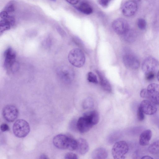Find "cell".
<instances>
[{
    "instance_id": "cell-1",
    "label": "cell",
    "mask_w": 159,
    "mask_h": 159,
    "mask_svg": "<svg viewBox=\"0 0 159 159\" xmlns=\"http://www.w3.org/2000/svg\"><path fill=\"white\" fill-rule=\"evenodd\" d=\"M68 60L70 63L77 67L83 66L85 62V55L83 51L78 48L71 50L68 55Z\"/></svg>"
},
{
    "instance_id": "cell-2",
    "label": "cell",
    "mask_w": 159,
    "mask_h": 159,
    "mask_svg": "<svg viewBox=\"0 0 159 159\" xmlns=\"http://www.w3.org/2000/svg\"><path fill=\"white\" fill-rule=\"evenodd\" d=\"M12 130L15 136L19 138H24L29 133L30 128L29 123L25 120L19 119L14 123Z\"/></svg>"
},
{
    "instance_id": "cell-3",
    "label": "cell",
    "mask_w": 159,
    "mask_h": 159,
    "mask_svg": "<svg viewBox=\"0 0 159 159\" xmlns=\"http://www.w3.org/2000/svg\"><path fill=\"white\" fill-rule=\"evenodd\" d=\"M129 150V146L126 142L124 141H117L112 148V154L114 159H124L125 155L127 153Z\"/></svg>"
},
{
    "instance_id": "cell-4",
    "label": "cell",
    "mask_w": 159,
    "mask_h": 159,
    "mask_svg": "<svg viewBox=\"0 0 159 159\" xmlns=\"http://www.w3.org/2000/svg\"><path fill=\"white\" fill-rule=\"evenodd\" d=\"M4 66L6 70L11 71L16 63V54L13 50L8 48L4 53Z\"/></svg>"
},
{
    "instance_id": "cell-5",
    "label": "cell",
    "mask_w": 159,
    "mask_h": 159,
    "mask_svg": "<svg viewBox=\"0 0 159 159\" xmlns=\"http://www.w3.org/2000/svg\"><path fill=\"white\" fill-rule=\"evenodd\" d=\"M2 114L4 118L7 121L12 122L17 118L18 111L17 107L12 105H8L2 110Z\"/></svg>"
},
{
    "instance_id": "cell-6",
    "label": "cell",
    "mask_w": 159,
    "mask_h": 159,
    "mask_svg": "<svg viewBox=\"0 0 159 159\" xmlns=\"http://www.w3.org/2000/svg\"><path fill=\"white\" fill-rule=\"evenodd\" d=\"M112 26L115 32L120 35H124L129 30L127 21L121 18L115 20L112 22Z\"/></svg>"
},
{
    "instance_id": "cell-7",
    "label": "cell",
    "mask_w": 159,
    "mask_h": 159,
    "mask_svg": "<svg viewBox=\"0 0 159 159\" xmlns=\"http://www.w3.org/2000/svg\"><path fill=\"white\" fill-rule=\"evenodd\" d=\"M158 65V61L155 58L150 57L144 60L142 64V68L145 74L149 72H155Z\"/></svg>"
},
{
    "instance_id": "cell-8",
    "label": "cell",
    "mask_w": 159,
    "mask_h": 159,
    "mask_svg": "<svg viewBox=\"0 0 159 159\" xmlns=\"http://www.w3.org/2000/svg\"><path fill=\"white\" fill-rule=\"evenodd\" d=\"M123 62L127 68L132 69H138L140 66V62L136 56L130 52L125 53L123 57Z\"/></svg>"
},
{
    "instance_id": "cell-9",
    "label": "cell",
    "mask_w": 159,
    "mask_h": 159,
    "mask_svg": "<svg viewBox=\"0 0 159 159\" xmlns=\"http://www.w3.org/2000/svg\"><path fill=\"white\" fill-rule=\"evenodd\" d=\"M70 137L64 134L57 135L53 138V144L54 146L58 149H67Z\"/></svg>"
},
{
    "instance_id": "cell-10",
    "label": "cell",
    "mask_w": 159,
    "mask_h": 159,
    "mask_svg": "<svg viewBox=\"0 0 159 159\" xmlns=\"http://www.w3.org/2000/svg\"><path fill=\"white\" fill-rule=\"evenodd\" d=\"M93 126L89 119L84 115L80 117L77 121V130L81 133L88 132Z\"/></svg>"
},
{
    "instance_id": "cell-11",
    "label": "cell",
    "mask_w": 159,
    "mask_h": 159,
    "mask_svg": "<svg viewBox=\"0 0 159 159\" xmlns=\"http://www.w3.org/2000/svg\"><path fill=\"white\" fill-rule=\"evenodd\" d=\"M147 90L149 99L156 105L159 104V84L152 83L149 84Z\"/></svg>"
},
{
    "instance_id": "cell-12",
    "label": "cell",
    "mask_w": 159,
    "mask_h": 159,
    "mask_svg": "<svg viewBox=\"0 0 159 159\" xmlns=\"http://www.w3.org/2000/svg\"><path fill=\"white\" fill-rule=\"evenodd\" d=\"M137 8V5L135 1L129 0L124 4L122 8V12L126 16H131L136 12Z\"/></svg>"
},
{
    "instance_id": "cell-13",
    "label": "cell",
    "mask_w": 159,
    "mask_h": 159,
    "mask_svg": "<svg viewBox=\"0 0 159 159\" xmlns=\"http://www.w3.org/2000/svg\"><path fill=\"white\" fill-rule=\"evenodd\" d=\"M139 106L144 113L148 115L154 114L157 111L156 104L150 100H144L141 103Z\"/></svg>"
},
{
    "instance_id": "cell-14",
    "label": "cell",
    "mask_w": 159,
    "mask_h": 159,
    "mask_svg": "<svg viewBox=\"0 0 159 159\" xmlns=\"http://www.w3.org/2000/svg\"><path fill=\"white\" fill-rule=\"evenodd\" d=\"M59 74L61 79L65 82L70 83L73 80L74 74L70 68L65 66L60 69Z\"/></svg>"
},
{
    "instance_id": "cell-15",
    "label": "cell",
    "mask_w": 159,
    "mask_h": 159,
    "mask_svg": "<svg viewBox=\"0 0 159 159\" xmlns=\"http://www.w3.org/2000/svg\"><path fill=\"white\" fill-rule=\"evenodd\" d=\"M15 23V19L11 16L9 15L6 17L0 18V33L9 29Z\"/></svg>"
},
{
    "instance_id": "cell-16",
    "label": "cell",
    "mask_w": 159,
    "mask_h": 159,
    "mask_svg": "<svg viewBox=\"0 0 159 159\" xmlns=\"http://www.w3.org/2000/svg\"><path fill=\"white\" fill-rule=\"evenodd\" d=\"M77 145L76 150L79 154L83 155L86 154L89 150V145L87 141L83 138L77 140Z\"/></svg>"
},
{
    "instance_id": "cell-17",
    "label": "cell",
    "mask_w": 159,
    "mask_h": 159,
    "mask_svg": "<svg viewBox=\"0 0 159 159\" xmlns=\"http://www.w3.org/2000/svg\"><path fill=\"white\" fill-rule=\"evenodd\" d=\"M152 136L151 131L149 129L143 131L140 134L139 138V143L142 146L148 145Z\"/></svg>"
},
{
    "instance_id": "cell-18",
    "label": "cell",
    "mask_w": 159,
    "mask_h": 159,
    "mask_svg": "<svg viewBox=\"0 0 159 159\" xmlns=\"http://www.w3.org/2000/svg\"><path fill=\"white\" fill-rule=\"evenodd\" d=\"M108 153L107 150L102 147L95 149L91 154V157L93 159H105L107 158Z\"/></svg>"
},
{
    "instance_id": "cell-19",
    "label": "cell",
    "mask_w": 159,
    "mask_h": 159,
    "mask_svg": "<svg viewBox=\"0 0 159 159\" xmlns=\"http://www.w3.org/2000/svg\"><path fill=\"white\" fill-rule=\"evenodd\" d=\"M96 72L99 76L100 84L102 88L106 91L111 92L112 90L111 87L108 81L100 72L97 70Z\"/></svg>"
},
{
    "instance_id": "cell-20",
    "label": "cell",
    "mask_w": 159,
    "mask_h": 159,
    "mask_svg": "<svg viewBox=\"0 0 159 159\" xmlns=\"http://www.w3.org/2000/svg\"><path fill=\"white\" fill-rule=\"evenodd\" d=\"M83 115L88 118L93 125L97 124L98 122L99 116L98 113L96 110L85 112Z\"/></svg>"
},
{
    "instance_id": "cell-21",
    "label": "cell",
    "mask_w": 159,
    "mask_h": 159,
    "mask_svg": "<svg viewBox=\"0 0 159 159\" xmlns=\"http://www.w3.org/2000/svg\"><path fill=\"white\" fill-rule=\"evenodd\" d=\"M77 8L80 12L86 15L90 14L93 12L92 7L88 3L85 2L81 3Z\"/></svg>"
},
{
    "instance_id": "cell-22",
    "label": "cell",
    "mask_w": 159,
    "mask_h": 159,
    "mask_svg": "<svg viewBox=\"0 0 159 159\" xmlns=\"http://www.w3.org/2000/svg\"><path fill=\"white\" fill-rule=\"evenodd\" d=\"M148 150L149 152L152 154H159V140L151 144L148 147Z\"/></svg>"
},
{
    "instance_id": "cell-23",
    "label": "cell",
    "mask_w": 159,
    "mask_h": 159,
    "mask_svg": "<svg viewBox=\"0 0 159 159\" xmlns=\"http://www.w3.org/2000/svg\"><path fill=\"white\" fill-rule=\"evenodd\" d=\"M120 134V133L119 131L113 132L108 137L107 142L111 144L116 143V142H117L116 141L119 139Z\"/></svg>"
},
{
    "instance_id": "cell-24",
    "label": "cell",
    "mask_w": 159,
    "mask_h": 159,
    "mask_svg": "<svg viewBox=\"0 0 159 159\" xmlns=\"http://www.w3.org/2000/svg\"><path fill=\"white\" fill-rule=\"evenodd\" d=\"M82 105L84 109H86L92 108L94 106L93 99L90 97L85 98L83 102Z\"/></svg>"
},
{
    "instance_id": "cell-25",
    "label": "cell",
    "mask_w": 159,
    "mask_h": 159,
    "mask_svg": "<svg viewBox=\"0 0 159 159\" xmlns=\"http://www.w3.org/2000/svg\"><path fill=\"white\" fill-rule=\"evenodd\" d=\"M125 40L129 43H132L136 39V35L132 32L129 30L123 35Z\"/></svg>"
},
{
    "instance_id": "cell-26",
    "label": "cell",
    "mask_w": 159,
    "mask_h": 159,
    "mask_svg": "<svg viewBox=\"0 0 159 159\" xmlns=\"http://www.w3.org/2000/svg\"><path fill=\"white\" fill-rule=\"evenodd\" d=\"M77 145V140L70 136L67 149L72 151L76 150Z\"/></svg>"
},
{
    "instance_id": "cell-27",
    "label": "cell",
    "mask_w": 159,
    "mask_h": 159,
    "mask_svg": "<svg viewBox=\"0 0 159 159\" xmlns=\"http://www.w3.org/2000/svg\"><path fill=\"white\" fill-rule=\"evenodd\" d=\"M87 79L90 82L97 84L98 83V80L96 75L92 72H89L87 75Z\"/></svg>"
},
{
    "instance_id": "cell-28",
    "label": "cell",
    "mask_w": 159,
    "mask_h": 159,
    "mask_svg": "<svg viewBox=\"0 0 159 159\" xmlns=\"http://www.w3.org/2000/svg\"><path fill=\"white\" fill-rule=\"evenodd\" d=\"M137 25L138 28L140 30H143L145 29L147 23L144 19L140 18L138 20L137 22Z\"/></svg>"
},
{
    "instance_id": "cell-29",
    "label": "cell",
    "mask_w": 159,
    "mask_h": 159,
    "mask_svg": "<svg viewBox=\"0 0 159 159\" xmlns=\"http://www.w3.org/2000/svg\"><path fill=\"white\" fill-rule=\"evenodd\" d=\"M144 113L139 106L137 110V117L138 120L140 121H142L144 119Z\"/></svg>"
},
{
    "instance_id": "cell-30",
    "label": "cell",
    "mask_w": 159,
    "mask_h": 159,
    "mask_svg": "<svg viewBox=\"0 0 159 159\" xmlns=\"http://www.w3.org/2000/svg\"><path fill=\"white\" fill-rule=\"evenodd\" d=\"M4 10L8 13L13 12L15 10V7L13 3L12 2L8 3L5 7Z\"/></svg>"
},
{
    "instance_id": "cell-31",
    "label": "cell",
    "mask_w": 159,
    "mask_h": 159,
    "mask_svg": "<svg viewBox=\"0 0 159 159\" xmlns=\"http://www.w3.org/2000/svg\"><path fill=\"white\" fill-rule=\"evenodd\" d=\"M65 158L67 159H77V156L75 153L70 152L66 153L65 156Z\"/></svg>"
},
{
    "instance_id": "cell-32",
    "label": "cell",
    "mask_w": 159,
    "mask_h": 159,
    "mask_svg": "<svg viewBox=\"0 0 159 159\" xmlns=\"http://www.w3.org/2000/svg\"><path fill=\"white\" fill-rule=\"evenodd\" d=\"M140 94L141 98L146 99H149L147 89H142L140 92Z\"/></svg>"
},
{
    "instance_id": "cell-33",
    "label": "cell",
    "mask_w": 159,
    "mask_h": 159,
    "mask_svg": "<svg viewBox=\"0 0 159 159\" xmlns=\"http://www.w3.org/2000/svg\"><path fill=\"white\" fill-rule=\"evenodd\" d=\"M145 78L148 81H151L154 79L155 77V72H151L145 74Z\"/></svg>"
},
{
    "instance_id": "cell-34",
    "label": "cell",
    "mask_w": 159,
    "mask_h": 159,
    "mask_svg": "<svg viewBox=\"0 0 159 159\" xmlns=\"http://www.w3.org/2000/svg\"><path fill=\"white\" fill-rule=\"evenodd\" d=\"M111 0H98L99 4L103 7H106L108 5Z\"/></svg>"
},
{
    "instance_id": "cell-35",
    "label": "cell",
    "mask_w": 159,
    "mask_h": 159,
    "mask_svg": "<svg viewBox=\"0 0 159 159\" xmlns=\"http://www.w3.org/2000/svg\"><path fill=\"white\" fill-rule=\"evenodd\" d=\"M9 129L8 125L6 123H3L0 125V129L2 132L8 131Z\"/></svg>"
},
{
    "instance_id": "cell-36",
    "label": "cell",
    "mask_w": 159,
    "mask_h": 159,
    "mask_svg": "<svg viewBox=\"0 0 159 159\" xmlns=\"http://www.w3.org/2000/svg\"><path fill=\"white\" fill-rule=\"evenodd\" d=\"M77 121L75 119L72 120L70 124V128L73 130H77L76 127Z\"/></svg>"
},
{
    "instance_id": "cell-37",
    "label": "cell",
    "mask_w": 159,
    "mask_h": 159,
    "mask_svg": "<svg viewBox=\"0 0 159 159\" xmlns=\"http://www.w3.org/2000/svg\"><path fill=\"white\" fill-rule=\"evenodd\" d=\"M68 2L72 5L76 4L80 0H66Z\"/></svg>"
},
{
    "instance_id": "cell-38",
    "label": "cell",
    "mask_w": 159,
    "mask_h": 159,
    "mask_svg": "<svg viewBox=\"0 0 159 159\" xmlns=\"http://www.w3.org/2000/svg\"><path fill=\"white\" fill-rule=\"evenodd\" d=\"M141 159H153V158L148 156H145L143 157Z\"/></svg>"
},
{
    "instance_id": "cell-39",
    "label": "cell",
    "mask_w": 159,
    "mask_h": 159,
    "mask_svg": "<svg viewBox=\"0 0 159 159\" xmlns=\"http://www.w3.org/2000/svg\"><path fill=\"white\" fill-rule=\"evenodd\" d=\"M39 158H40V159H47V158H48L45 155L42 154L40 156V157H39Z\"/></svg>"
},
{
    "instance_id": "cell-40",
    "label": "cell",
    "mask_w": 159,
    "mask_h": 159,
    "mask_svg": "<svg viewBox=\"0 0 159 159\" xmlns=\"http://www.w3.org/2000/svg\"><path fill=\"white\" fill-rule=\"evenodd\" d=\"M157 78L158 80V81H159V71H158V72L157 73Z\"/></svg>"
},
{
    "instance_id": "cell-41",
    "label": "cell",
    "mask_w": 159,
    "mask_h": 159,
    "mask_svg": "<svg viewBox=\"0 0 159 159\" xmlns=\"http://www.w3.org/2000/svg\"><path fill=\"white\" fill-rule=\"evenodd\" d=\"M52 1H53V2H55L56 1V0H50Z\"/></svg>"
}]
</instances>
